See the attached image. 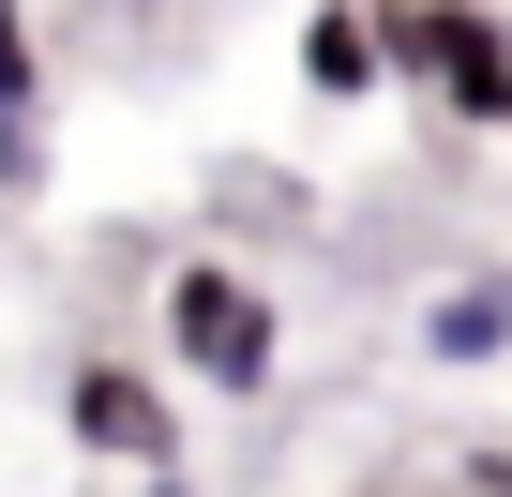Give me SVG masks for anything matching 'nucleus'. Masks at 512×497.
Wrapping results in <instances>:
<instances>
[{
    "instance_id": "nucleus-5",
    "label": "nucleus",
    "mask_w": 512,
    "mask_h": 497,
    "mask_svg": "<svg viewBox=\"0 0 512 497\" xmlns=\"http://www.w3.org/2000/svg\"><path fill=\"white\" fill-rule=\"evenodd\" d=\"M302 91L317 106H377L392 76H377V31H362V0H317L302 16Z\"/></svg>"
},
{
    "instance_id": "nucleus-4",
    "label": "nucleus",
    "mask_w": 512,
    "mask_h": 497,
    "mask_svg": "<svg viewBox=\"0 0 512 497\" xmlns=\"http://www.w3.org/2000/svg\"><path fill=\"white\" fill-rule=\"evenodd\" d=\"M422 362H437V377H497V362H512V272H452V287L422 302Z\"/></svg>"
},
{
    "instance_id": "nucleus-6",
    "label": "nucleus",
    "mask_w": 512,
    "mask_h": 497,
    "mask_svg": "<svg viewBox=\"0 0 512 497\" xmlns=\"http://www.w3.org/2000/svg\"><path fill=\"white\" fill-rule=\"evenodd\" d=\"M31 166H46V76L16 61L0 76V196H31Z\"/></svg>"
},
{
    "instance_id": "nucleus-8",
    "label": "nucleus",
    "mask_w": 512,
    "mask_h": 497,
    "mask_svg": "<svg viewBox=\"0 0 512 497\" xmlns=\"http://www.w3.org/2000/svg\"><path fill=\"white\" fill-rule=\"evenodd\" d=\"M16 61H31V16H16V0H0V76H16Z\"/></svg>"
},
{
    "instance_id": "nucleus-3",
    "label": "nucleus",
    "mask_w": 512,
    "mask_h": 497,
    "mask_svg": "<svg viewBox=\"0 0 512 497\" xmlns=\"http://www.w3.org/2000/svg\"><path fill=\"white\" fill-rule=\"evenodd\" d=\"M61 437H76L91 467H136V482H166V467H181V392H166L151 362H106V347H91V362L61 377Z\"/></svg>"
},
{
    "instance_id": "nucleus-7",
    "label": "nucleus",
    "mask_w": 512,
    "mask_h": 497,
    "mask_svg": "<svg viewBox=\"0 0 512 497\" xmlns=\"http://www.w3.org/2000/svg\"><path fill=\"white\" fill-rule=\"evenodd\" d=\"M467 497H512V452H467Z\"/></svg>"
},
{
    "instance_id": "nucleus-1",
    "label": "nucleus",
    "mask_w": 512,
    "mask_h": 497,
    "mask_svg": "<svg viewBox=\"0 0 512 497\" xmlns=\"http://www.w3.org/2000/svg\"><path fill=\"white\" fill-rule=\"evenodd\" d=\"M151 347H166L151 377L211 392V407H272V377H287V317H272V287L241 257H181L166 302H151Z\"/></svg>"
},
{
    "instance_id": "nucleus-2",
    "label": "nucleus",
    "mask_w": 512,
    "mask_h": 497,
    "mask_svg": "<svg viewBox=\"0 0 512 497\" xmlns=\"http://www.w3.org/2000/svg\"><path fill=\"white\" fill-rule=\"evenodd\" d=\"M362 31H377V76L437 91L467 136H512V31L482 0H362Z\"/></svg>"
}]
</instances>
